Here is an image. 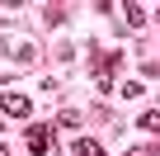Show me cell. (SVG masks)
<instances>
[{
    "mask_svg": "<svg viewBox=\"0 0 160 156\" xmlns=\"http://www.w3.org/2000/svg\"><path fill=\"white\" fill-rule=\"evenodd\" d=\"M118 66H122V52H99L94 57V85L108 95L113 90V76H118Z\"/></svg>",
    "mask_w": 160,
    "mask_h": 156,
    "instance_id": "cell-1",
    "label": "cell"
},
{
    "mask_svg": "<svg viewBox=\"0 0 160 156\" xmlns=\"http://www.w3.org/2000/svg\"><path fill=\"white\" fill-rule=\"evenodd\" d=\"M24 142H28V151H33V156H57V137H52V128H47V123H42V128L33 123V128L24 132Z\"/></svg>",
    "mask_w": 160,
    "mask_h": 156,
    "instance_id": "cell-2",
    "label": "cell"
},
{
    "mask_svg": "<svg viewBox=\"0 0 160 156\" xmlns=\"http://www.w3.org/2000/svg\"><path fill=\"white\" fill-rule=\"evenodd\" d=\"M0 114H10V118H28V114H33V100L10 90V95H0Z\"/></svg>",
    "mask_w": 160,
    "mask_h": 156,
    "instance_id": "cell-3",
    "label": "cell"
},
{
    "mask_svg": "<svg viewBox=\"0 0 160 156\" xmlns=\"http://www.w3.org/2000/svg\"><path fill=\"white\" fill-rule=\"evenodd\" d=\"M75 156H104V147L94 137H75Z\"/></svg>",
    "mask_w": 160,
    "mask_h": 156,
    "instance_id": "cell-4",
    "label": "cell"
},
{
    "mask_svg": "<svg viewBox=\"0 0 160 156\" xmlns=\"http://www.w3.org/2000/svg\"><path fill=\"white\" fill-rule=\"evenodd\" d=\"M122 19H127V29H141L146 24V10L141 5H122Z\"/></svg>",
    "mask_w": 160,
    "mask_h": 156,
    "instance_id": "cell-5",
    "label": "cell"
},
{
    "mask_svg": "<svg viewBox=\"0 0 160 156\" xmlns=\"http://www.w3.org/2000/svg\"><path fill=\"white\" fill-rule=\"evenodd\" d=\"M137 128H141V132H160V109H146V114L137 118Z\"/></svg>",
    "mask_w": 160,
    "mask_h": 156,
    "instance_id": "cell-6",
    "label": "cell"
},
{
    "mask_svg": "<svg viewBox=\"0 0 160 156\" xmlns=\"http://www.w3.org/2000/svg\"><path fill=\"white\" fill-rule=\"evenodd\" d=\"M57 123H61V128H80V109H61Z\"/></svg>",
    "mask_w": 160,
    "mask_h": 156,
    "instance_id": "cell-7",
    "label": "cell"
},
{
    "mask_svg": "<svg viewBox=\"0 0 160 156\" xmlns=\"http://www.w3.org/2000/svg\"><path fill=\"white\" fill-rule=\"evenodd\" d=\"M118 100H141V85H137V81H127V85L118 90Z\"/></svg>",
    "mask_w": 160,
    "mask_h": 156,
    "instance_id": "cell-8",
    "label": "cell"
},
{
    "mask_svg": "<svg viewBox=\"0 0 160 156\" xmlns=\"http://www.w3.org/2000/svg\"><path fill=\"white\" fill-rule=\"evenodd\" d=\"M0 156H10V147H5V142H0Z\"/></svg>",
    "mask_w": 160,
    "mask_h": 156,
    "instance_id": "cell-9",
    "label": "cell"
},
{
    "mask_svg": "<svg viewBox=\"0 0 160 156\" xmlns=\"http://www.w3.org/2000/svg\"><path fill=\"white\" fill-rule=\"evenodd\" d=\"M127 156H151V151H127Z\"/></svg>",
    "mask_w": 160,
    "mask_h": 156,
    "instance_id": "cell-10",
    "label": "cell"
},
{
    "mask_svg": "<svg viewBox=\"0 0 160 156\" xmlns=\"http://www.w3.org/2000/svg\"><path fill=\"white\" fill-rule=\"evenodd\" d=\"M155 156H160V142H155Z\"/></svg>",
    "mask_w": 160,
    "mask_h": 156,
    "instance_id": "cell-11",
    "label": "cell"
},
{
    "mask_svg": "<svg viewBox=\"0 0 160 156\" xmlns=\"http://www.w3.org/2000/svg\"><path fill=\"white\" fill-rule=\"evenodd\" d=\"M155 19H160V10H155Z\"/></svg>",
    "mask_w": 160,
    "mask_h": 156,
    "instance_id": "cell-12",
    "label": "cell"
}]
</instances>
